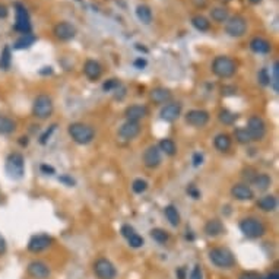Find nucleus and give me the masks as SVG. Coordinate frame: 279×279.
<instances>
[{"instance_id":"c756f323","label":"nucleus","mask_w":279,"mask_h":279,"mask_svg":"<svg viewBox=\"0 0 279 279\" xmlns=\"http://www.w3.org/2000/svg\"><path fill=\"white\" fill-rule=\"evenodd\" d=\"M164 213H165V218H167V221H168L171 225L173 226L180 225V221H181V218H180V213H178L177 208H175L174 205H168V206H165Z\"/></svg>"},{"instance_id":"393cba45","label":"nucleus","mask_w":279,"mask_h":279,"mask_svg":"<svg viewBox=\"0 0 279 279\" xmlns=\"http://www.w3.org/2000/svg\"><path fill=\"white\" fill-rule=\"evenodd\" d=\"M278 206V200L273 195H266L257 200V208L263 212H273Z\"/></svg>"},{"instance_id":"9d476101","label":"nucleus","mask_w":279,"mask_h":279,"mask_svg":"<svg viewBox=\"0 0 279 279\" xmlns=\"http://www.w3.org/2000/svg\"><path fill=\"white\" fill-rule=\"evenodd\" d=\"M247 132L252 137V142H259L265 137L266 123L260 116H252L247 121Z\"/></svg>"},{"instance_id":"ea45409f","label":"nucleus","mask_w":279,"mask_h":279,"mask_svg":"<svg viewBox=\"0 0 279 279\" xmlns=\"http://www.w3.org/2000/svg\"><path fill=\"white\" fill-rule=\"evenodd\" d=\"M132 189L134 193L137 195H142L148 190V181L147 180H142V178H136L132 183Z\"/></svg>"},{"instance_id":"cd10ccee","label":"nucleus","mask_w":279,"mask_h":279,"mask_svg":"<svg viewBox=\"0 0 279 279\" xmlns=\"http://www.w3.org/2000/svg\"><path fill=\"white\" fill-rule=\"evenodd\" d=\"M37 41V37L29 32V34H22L18 40L15 41L14 49L15 50H25V49H29L31 45H34V42Z\"/></svg>"},{"instance_id":"473e14b6","label":"nucleus","mask_w":279,"mask_h":279,"mask_svg":"<svg viewBox=\"0 0 279 279\" xmlns=\"http://www.w3.org/2000/svg\"><path fill=\"white\" fill-rule=\"evenodd\" d=\"M192 25L196 28L200 32H206L211 29V22L208 18H205L203 15H196L192 18Z\"/></svg>"},{"instance_id":"aec40b11","label":"nucleus","mask_w":279,"mask_h":279,"mask_svg":"<svg viewBox=\"0 0 279 279\" xmlns=\"http://www.w3.org/2000/svg\"><path fill=\"white\" fill-rule=\"evenodd\" d=\"M121 234H123V237L127 240V243H129V246L133 247V249H139V247H142L144 246V239L134 231V228L130 225H123L121 226Z\"/></svg>"},{"instance_id":"39448f33","label":"nucleus","mask_w":279,"mask_h":279,"mask_svg":"<svg viewBox=\"0 0 279 279\" xmlns=\"http://www.w3.org/2000/svg\"><path fill=\"white\" fill-rule=\"evenodd\" d=\"M54 111V104L53 100L45 95V94H40L35 100H34V104H32V114L34 117L40 120H47L49 117H52Z\"/></svg>"},{"instance_id":"c9c22d12","label":"nucleus","mask_w":279,"mask_h":279,"mask_svg":"<svg viewBox=\"0 0 279 279\" xmlns=\"http://www.w3.org/2000/svg\"><path fill=\"white\" fill-rule=\"evenodd\" d=\"M218 119H219V121H221L222 124H225V126H232V124L237 121L239 116H237L236 113L229 111V110H221L219 114H218Z\"/></svg>"},{"instance_id":"4be33fe9","label":"nucleus","mask_w":279,"mask_h":279,"mask_svg":"<svg viewBox=\"0 0 279 279\" xmlns=\"http://www.w3.org/2000/svg\"><path fill=\"white\" fill-rule=\"evenodd\" d=\"M149 98H151V101L154 103V104H167V103H170L171 101V98H173V94L170 89H167V88H154L151 94H149Z\"/></svg>"},{"instance_id":"6e6552de","label":"nucleus","mask_w":279,"mask_h":279,"mask_svg":"<svg viewBox=\"0 0 279 279\" xmlns=\"http://www.w3.org/2000/svg\"><path fill=\"white\" fill-rule=\"evenodd\" d=\"M225 32L232 38H240V37L246 35V32H247V21L243 16H240V15L228 18V21L225 22Z\"/></svg>"},{"instance_id":"09e8293b","label":"nucleus","mask_w":279,"mask_h":279,"mask_svg":"<svg viewBox=\"0 0 279 279\" xmlns=\"http://www.w3.org/2000/svg\"><path fill=\"white\" fill-rule=\"evenodd\" d=\"M59 181H60V183H65V184L69 187L75 186V180H73L72 177L66 175V174H65V175H60V177H59Z\"/></svg>"},{"instance_id":"b1692460","label":"nucleus","mask_w":279,"mask_h":279,"mask_svg":"<svg viewBox=\"0 0 279 279\" xmlns=\"http://www.w3.org/2000/svg\"><path fill=\"white\" fill-rule=\"evenodd\" d=\"M250 49H252V52L257 54H267L272 52V44L262 37H254L250 41Z\"/></svg>"},{"instance_id":"37998d69","label":"nucleus","mask_w":279,"mask_h":279,"mask_svg":"<svg viewBox=\"0 0 279 279\" xmlns=\"http://www.w3.org/2000/svg\"><path fill=\"white\" fill-rule=\"evenodd\" d=\"M56 130V124H52L50 126V129H47L45 132H44V134H41L40 137V144L41 145H45L47 142H49V139H50V136H52V133Z\"/></svg>"},{"instance_id":"f03ea898","label":"nucleus","mask_w":279,"mask_h":279,"mask_svg":"<svg viewBox=\"0 0 279 279\" xmlns=\"http://www.w3.org/2000/svg\"><path fill=\"white\" fill-rule=\"evenodd\" d=\"M212 72L221 79L232 78L237 73V63L228 56H218L212 62Z\"/></svg>"},{"instance_id":"72a5a7b5","label":"nucleus","mask_w":279,"mask_h":279,"mask_svg":"<svg viewBox=\"0 0 279 279\" xmlns=\"http://www.w3.org/2000/svg\"><path fill=\"white\" fill-rule=\"evenodd\" d=\"M160 151L162 154H165V155H168V157H174L175 154H177V145L174 144L173 139H168V137H165V139H162L160 142Z\"/></svg>"},{"instance_id":"ddd939ff","label":"nucleus","mask_w":279,"mask_h":279,"mask_svg":"<svg viewBox=\"0 0 279 279\" xmlns=\"http://www.w3.org/2000/svg\"><path fill=\"white\" fill-rule=\"evenodd\" d=\"M144 165L149 168V170H154L157 167H160L161 161H162V152L160 151V148L157 145H151L147 148V151L144 152Z\"/></svg>"},{"instance_id":"4d7b16f0","label":"nucleus","mask_w":279,"mask_h":279,"mask_svg":"<svg viewBox=\"0 0 279 279\" xmlns=\"http://www.w3.org/2000/svg\"><path fill=\"white\" fill-rule=\"evenodd\" d=\"M41 171H44V173H47V174H54V168L53 167H50V165H45V164H42L41 165Z\"/></svg>"},{"instance_id":"5fc2aeb1","label":"nucleus","mask_w":279,"mask_h":279,"mask_svg":"<svg viewBox=\"0 0 279 279\" xmlns=\"http://www.w3.org/2000/svg\"><path fill=\"white\" fill-rule=\"evenodd\" d=\"M192 3L198 8V9H203L208 6V0H192Z\"/></svg>"},{"instance_id":"412c9836","label":"nucleus","mask_w":279,"mask_h":279,"mask_svg":"<svg viewBox=\"0 0 279 279\" xmlns=\"http://www.w3.org/2000/svg\"><path fill=\"white\" fill-rule=\"evenodd\" d=\"M83 73H85V76H86L88 79L95 82V80H98L101 78V75H103V67H101V65H100L97 60L89 59V60H86L85 65H83Z\"/></svg>"},{"instance_id":"e433bc0d","label":"nucleus","mask_w":279,"mask_h":279,"mask_svg":"<svg viewBox=\"0 0 279 279\" xmlns=\"http://www.w3.org/2000/svg\"><path fill=\"white\" fill-rule=\"evenodd\" d=\"M234 137H236V141H237L239 144H241V145H249V144H252V137H250V134H249L246 127H237V129L234 130Z\"/></svg>"},{"instance_id":"0eeeda50","label":"nucleus","mask_w":279,"mask_h":279,"mask_svg":"<svg viewBox=\"0 0 279 279\" xmlns=\"http://www.w3.org/2000/svg\"><path fill=\"white\" fill-rule=\"evenodd\" d=\"M15 25L14 29L16 32L22 34H29L32 25H31V18L28 14L27 8L22 3H15Z\"/></svg>"},{"instance_id":"1a4fd4ad","label":"nucleus","mask_w":279,"mask_h":279,"mask_svg":"<svg viewBox=\"0 0 279 279\" xmlns=\"http://www.w3.org/2000/svg\"><path fill=\"white\" fill-rule=\"evenodd\" d=\"M94 273L98 279H116L117 269L106 257H100L94 263Z\"/></svg>"},{"instance_id":"a878e982","label":"nucleus","mask_w":279,"mask_h":279,"mask_svg":"<svg viewBox=\"0 0 279 279\" xmlns=\"http://www.w3.org/2000/svg\"><path fill=\"white\" fill-rule=\"evenodd\" d=\"M231 145H232L231 136L226 133H219L213 139V147L216 148V151H219V152H228L231 149Z\"/></svg>"},{"instance_id":"4468645a","label":"nucleus","mask_w":279,"mask_h":279,"mask_svg":"<svg viewBox=\"0 0 279 279\" xmlns=\"http://www.w3.org/2000/svg\"><path fill=\"white\" fill-rule=\"evenodd\" d=\"M181 110H183V106L180 103L170 101V103L164 104V107L161 108V120H164L167 123H173L181 116Z\"/></svg>"},{"instance_id":"5701e85b","label":"nucleus","mask_w":279,"mask_h":279,"mask_svg":"<svg viewBox=\"0 0 279 279\" xmlns=\"http://www.w3.org/2000/svg\"><path fill=\"white\" fill-rule=\"evenodd\" d=\"M205 232H206V236H209V237H218V236H221V234L225 232V226L222 224V221L213 218V219H209V221L205 224Z\"/></svg>"},{"instance_id":"a18cd8bd","label":"nucleus","mask_w":279,"mask_h":279,"mask_svg":"<svg viewBox=\"0 0 279 279\" xmlns=\"http://www.w3.org/2000/svg\"><path fill=\"white\" fill-rule=\"evenodd\" d=\"M189 279H203V272H202V267L199 265H196L193 267V270L190 272Z\"/></svg>"},{"instance_id":"9b49d317","label":"nucleus","mask_w":279,"mask_h":279,"mask_svg":"<svg viewBox=\"0 0 279 279\" xmlns=\"http://www.w3.org/2000/svg\"><path fill=\"white\" fill-rule=\"evenodd\" d=\"M54 37L60 41H70L73 40L78 34V29L73 24L67 22V21H62L59 24H56L53 28Z\"/></svg>"},{"instance_id":"79ce46f5","label":"nucleus","mask_w":279,"mask_h":279,"mask_svg":"<svg viewBox=\"0 0 279 279\" xmlns=\"http://www.w3.org/2000/svg\"><path fill=\"white\" fill-rule=\"evenodd\" d=\"M120 86H121V83H120L119 79H108L103 85V89L106 91V92H111V91H117Z\"/></svg>"},{"instance_id":"f704fd0d","label":"nucleus","mask_w":279,"mask_h":279,"mask_svg":"<svg viewBox=\"0 0 279 279\" xmlns=\"http://www.w3.org/2000/svg\"><path fill=\"white\" fill-rule=\"evenodd\" d=\"M12 65V52L9 45H5L0 53V70H8Z\"/></svg>"},{"instance_id":"6ab92c4d","label":"nucleus","mask_w":279,"mask_h":279,"mask_svg":"<svg viewBox=\"0 0 279 279\" xmlns=\"http://www.w3.org/2000/svg\"><path fill=\"white\" fill-rule=\"evenodd\" d=\"M149 110H148L147 106H142V104H133V106H129L126 110H124V116H126V120L129 121H141L144 120L148 116Z\"/></svg>"},{"instance_id":"f8f14e48","label":"nucleus","mask_w":279,"mask_h":279,"mask_svg":"<svg viewBox=\"0 0 279 279\" xmlns=\"http://www.w3.org/2000/svg\"><path fill=\"white\" fill-rule=\"evenodd\" d=\"M209 117H211L209 113L205 110H190L186 114V123L192 127L200 129V127H205L208 124Z\"/></svg>"},{"instance_id":"dca6fc26","label":"nucleus","mask_w":279,"mask_h":279,"mask_svg":"<svg viewBox=\"0 0 279 279\" xmlns=\"http://www.w3.org/2000/svg\"><path fill=\"white\" fill-rule=\"evenodd\" d=\"M141 130H142L141 123L126 120V121L120 126L119 136L123 139V141H133L134 137H137V136H139Z\"/></svg>"},{"instance_id":"bb28decb","label":"nucleus","mask_w":279,"mask_h":279,"mask_svg":"<svg viewBox=\"0 0 279 279\" xmlns=\"http://www.w3.org/2000/svg\"><path fill=\"white\" fill-rule=\"evenodd\" d=\"M252 184L254 186V189L257 190V192H266L270 184H272V178L265 173H257L256 174V177L253 178Z\"/></svg>"},{"instance_id":"13d9d810","label":"nucleus","mask_w":279,"mask_h":279,"mask_svg":"<svg viewBox=\"0 0 279 279\" xmlns=\"http://www.w3.org/2000/svg\"><path fill=\"white\" fill-rule=\"evenodd\" d=\"M266 279H279V275L276 272H272V273H269V275L266 276Z\"/></svg>"},{"instance_id":"49530a36","label":"nucleus","mask_w":279,"mask_h":279,"mask_svg":"<svg viewBox=\"0 0 279 279\" xmlns=\"http://www.w3.org/2000/svg\"><path fill=\"white\" fill-rule=\"evenodd\" d=\"M256 174L257 173H256L253 168H246V170L243 171V178H244V180H247V184H249V183H252L253 178L256 177Z\"/></svg>"},{"instance_id":"2f4dec72","label":"nucleus","mask_w":279,"mask_h":279,"mask_svg":"<svg viewBox=\"0 0 279 279\" xmlns=\"http://www.w3.org/2000/svg\"><path fill=\"white\" fill-rule=\"evenodd\" d=\"M211 18L212 21L218 22V24H224L228 21L229 14H228V9L224 6H218V8H212L211 9Z\"/></svg>"},{"instance_id":"423d86ee","label":"nucleus","mask_w":279,"mask_h":279,"mask_svg":"<svg viewBox=\"0 0 279 279\" xmlns=\"http://www.w3.org/2000/svg\"><path fill=\"white\" fill-rule=\"evenodd\" d=\"M6 174L14 178V180H21L25 174V160L19 152H14L8 157L6 165H5Z\"/></svg>"},{"instance_id":"bf43d9fd","label":"nucleus","mask_w":279,"mask_h":279,"mask_svg":"<svg viewBox=\"0 0 279 279\" xmlns=\"http://www.w3.org/2000/svg\"><path fill=\"white\" fill-rule=\"evenodd\" d=\"M136 49H137V50H141V52H145V53H148V49H145V47H141V44H136Z\"/></svg>"},{"instance_id":"864d4df0","label":"nucleus","mask_w":279,"mask_h":279,"mask_svg":"<svg viewBox=\"0 0 279 279\" xmlns=\"http://www.w3.org/2000/svg\"><path fill=\"white\" fill-rule=\"evenodd\" d=\"M6 250H8V244H6V240H5V237L0 234V256H3L5 253H6Z\"/></svg>"},{"instance_id":"de8ad7c7","label":"nucleus","mask_w":279,"mask_h":279,"mask_svg":"<svg viewBox=\"0 0 279 279\" xmlns=\"http://www.w3.org/2000/svg\"><path fill=\"white\" fill-rule=\"evenodd\" d=\"M239 279H263L257 272H243Z\"/></svg>"},{"instance_id":"7ed1b4c3","label":"nucleus","mask_w":279,"mask_h":279,"mask_svg":"<svg viewBox=\"0 0 279 279\" xmlns=\"http://www.w3.org/2000/svg\"><path fill=\"white\" fill-rule=\"evenodd\" d=\"M240 231L243 232V236H246L247 239H260L263 237L266 232L265 224L254 218V216H249V218H244L241 222H240Z\"/></svg>"},{"instance_id":"20e7f679","label":"nucleus","mask_w":279,"mask_h":279,"mask_svg":"<svg viewBox=\"0 0 279 279\" xmlns=\"http://www.w3.org/2000/svg\"><path fill=\"white\" fill-rule=\"evenodd\" d=\"M209 260L219 269H231L236 265V257L226 247H215L209 252Z\"/></svg>"},{"instance_id":"2eb2a0df","label":"nucleus","mask_w":279,"mask_h":279,"mask_svg":"<svg viewBox=\"0 0 279 279\" xmlns=\"http://www.w3.org/2000/svg\"><path fill=\"white\" fill-rule=\"evenodd\" d=\"M53 243V239L47 234H37L32 236L31 240L28 241V250L32 253H41L47 250Z\"/></svg>"},{"instance_id":"58836bf2","label":"nucleus","mask_w":279,"mask_h":279,"mask_svg":"<svg viewBox=\"0 0 279 279\" xmlns=\"http://www.w3.org/2000/svg\"><path fill=\"white\" fill-rule=\"evenodd\" d=\"M269 85L272 86V89H273L275 92H278L279 91V63L278 62H275V63H273V67H272V76H270V82H269Z\"/></svg>"},{"instance_id":"a19ab883","label":"nucleus","mask_w":279,"mask_h":279,"mask_svg":"<svg viewBox=\"0 0 279 279\" xmlns=\"http://www.w3.org/2000/svg\"><path fill=\"white\" fill-rule=\"evenodd\" d=\"M257 80H259V83L262 85V86H267L269 85V82H270V75H269V72H267V69H260L259 70V73H257Z\"/></svg>"},{"instance_id":"f257e3e1","label":"nucleus","mask_w":279,"mask_h":279,"mask_svg":"<svg viewBox=\"0 0 279 279\" xmlns=\"http://www.w3.org/2000/svg\"><path fill=\"white\" fill-rule=\"evenodd\" d=\"M67 133L72 137V141L78 145H88V144L92 142L94 137H95V130L89 124L79 123V121L69 124Z\"/></svg>"},{"instance_id":"8fccbe9b","label":"nucleus","mask_w":279,"mask_h":279,"mask_svg":"<svg viewBox=\"0 0 279 279\" xmlns=\"http://www.w3.org/2000/svg\"><path fill=\"white\" fill-rule=\"evenodd\" d=\"M147 60L144 59V57H137L134 62H133V66L136 67V69H145L147 67Z\"/></svg>"},{"instance_id":"603ef678","label":"nucleus","mask_w":279,"mask_h":279,"mask_svg":"<svg viewBox=\"0 0 279 279\" xmlns=\"http://www.w3.org/2000/svg\"><path fill=\"white\" fill-rule=\"evenodd\" d=\"M203 164V155L200 154V152H196L195 155H193V165L195 167H199Z\"/></svg>"},{"instance_id":"7c9ffc66","label":"nucleus","mask_w":279,"mask_h":279,"mask_svg":"<svg viewBox=\"0 0 279 279\" xmlns=\"http://www.w3.org/2000/svg\"><path fill=\"white\" fill-rule=\"evenodd\" d=\"M16 130V121L11 117L0 116V134H11Z\"/></svg>"},{"instance_id":"3c124183","label":"nucleus","mask_w":279,"mask_h":279,"mask_svg":"<svg viewBox=\"0 0 279 279\" xmlns=\"http://www.w3.org/2000/svg\"><path fill=\"white\" fill-rule=\"evenodd\" d=\"M175 275H177V279H187V269L184 266L178 267V269L175 270Z\"/></svg>"},{"instance_id":"f3484780","label":"nucleus","mask_w":279,"mask_h":279,"mask_svg":"<svg viewBox=\"0 0 279 279\" xmlns=\"http://www.w3.org/2000/svg\"><path fill=\"white\" fill-rule=\"evenodd\" d=\"M28 275L34 279H49L50 267L41 260H32L27 267Z\"/></svg>"},{"instance_id":"c03bdc74","label":"nucleus","mask_w":279,"mask_h":279,"mask_svg":"<svg viewBox=\"0 0 279 279\" xmlns=\"http://www.w3.org/2000/svg\"><path fill=\"white\" fill-rule=\"evenodd\" d=\"M187 195L192 199H200V190L195 184H189V187H187Z\"/></svg>"},{"instance_id":"4c0bfd02","label":"nucleus","mask_w":279,"mask_h":279,"mask_svg":"<svg viewBox=\"0 0 279 279\" xmlns=\"http://www.w3.org/2000/svg\"><path fill=\"white\" fill-rule=\"evenodd\" d=\"M151 237L155 240L157 243H160V244H165L168 241V239H170L168 232L165 229H162V228H154V229H151Z\"/></svg>"},{"instance_id":"052dcab7","label":"nucleus","mask_w":279,"mask_h":279,"mask_svg":"<svg viewBox=\"0 0 279 279\" xmlns=\"http://www.w3.org/2000/svg\"><path fill=\"white\" fill-rule=\"evenodd\" d=\"M249 2H250L252 5H260V3H262L263 0H249Z\"/></svg>"},{"instance_id":"c85d7f7f","label":"nucleus","mask_w":279,"mask_h":279,"mask_svg":"<svg viewBox=\"0 0 279 279\" xmlns=\"http://www.w3.org/2000/svg\"><path fill=\"white\" fill-rule=\"evenodd\" d=\"M136 16L137 19L144 24V25H149L154 19V15H152V11L148 5H137L136 8Z\"/></svg>"},{"instance_id":"a211bd4d","label":"nucleus","mask_w":279,"mask_h":279,"mask_svg":"<svg viewBox=\"0 0 279 279\" xmlns=\"http://www.w3.org/2000/svg\"><path fill=\"white\" fill-rule=\"evenodd\" d=\"M231 196L236 200L246 202V200H252L254 198V192L247 183H237L231 187Z\"/></svg>"},{"instance_id":"6e6d98bb","label":"nucleus","mask_w":279,"mask_h":279,"mask_svg":"<svg viewBox=\"0 0 279 279\" xmlns=\"http://www.w3.org/2000/svg\"><path fill=\"white\" fill-rule=\"evenodd\" d=\"M8 15H9V9H8L5 5H2V3H0V19L8 18Z\"/></svg>"}]
</instances>
